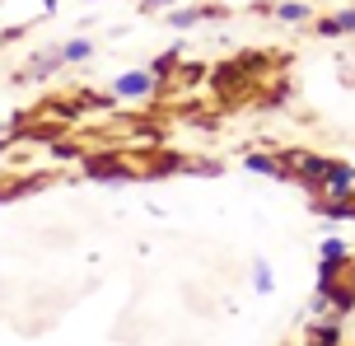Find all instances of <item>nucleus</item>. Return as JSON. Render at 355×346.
<instances>
[{"label":"nucleus","instance_id":"f257e3e1","mask_svg":"<svg viewBox=\"0 0 355 346\" xmlns=\"http://www.w3.org/2000/svg\"><path fill=\"white\" fill-rule=\"evenodd\" d=\"M318 300H327V309H337V313H351L355 309V257L351 253L322 257Z\"/></svg>","mask_w":355,"mask_h":346},{"label":"nucleus","instance_id":"f03ea898","mask_svg":"<svg viewBox=\"0 0 355 346\" xmlns=\"http://www.w3.org/2000/svg\"><path fill=\"white\" fill-rule=\"evenodd\" d=\"M155 89H159V75L155 71H126V75L112 80V94H117V98H136V103H145Z\"/></svg>","mask_w":355,"mask_h":346},{"label":"nucleus","instance_id":"7ed1b4c3","mask_svg":"<svg viewBox=\"0 0 355 346\" xmlns=\"http://www.w3.org/2000/svg\"><path fill=\"white\" fill-rule=\"evenodd\" d=\"M47 178H28V173H5L0 178V201H10V197H24V192H33V187H42Z\"/></svg>","mask_w":355,"mask_h":346},{"label":"nucleus","instance_id":"20e7f679","mask_svg":"<svg viewBox=\"0 0 355 346\" xmlns=\"http://www.w3.org/2000/svg\"><path fill=\"white\" fill-rule=\"evenodd\" d=\"M309 15H313V5H304V0H281L276 5V19H285V24H300Z\"/></svg>","mask_w":355,"mask_h":346},{"label":"nucleus","instance_id":"39448f33","mask_svg":"<svg viewBox=\"0 0 355 346\" xmlns=\"http://www.w3.org/2000/svg\"><path fill=\"white\" fill-rule=\"evenodd\" d=\"M89 52H94V47H89V37H75V42H66V47H61V61H85Z\"/></svg>","mask_w":355,"mask_h":346},{"label":"nucleus","instance_id":"423d86ee","mask_svg":"<svg viewBox=\"0 0 355 346\" xmlns=\"http://www.w3.org/2000/svg\"><path fill=\"white\" fill-rule=\"evenodd\" d=\"M243 164L257 168V173H271V178H281V164H276V159H266V155H243Z\"/></svg>","mask_w":355,"mask_h":346},{"label":"nucleus","instance_id":"0eeeda50","mask_svg":"<svg viewBox=\"0 0 355 346\" xmlns=\"http://www.w3.org/2000/svg\"><path fill=\"white\" fill-rule=\"evenodd\" d=\"M309 337H313V342H341V323H313Z\"/></svg>","mask_w":355,"mask_h":346},{"label":"nucleus","instance_id":"6e6552de","mask_svg":"<svg viewBox=\"0 0 355 346\" xmlns=\"http://www.w3.org/2000/svg\"><path fill=\"white\" fill-rule=\"evenodd\" d=\"M252 276H257V291H271V272H266V262H257Z\"/></svg>","mask_w":355,"mask_h":346},{"label":"nucleus","instance_id":"1a4fd4ad","mask_svg":"<svg viewBox=\"0 0 355 346\" xmlns=\"http://www.w3.org/2000/svg\"><path fill=\"white\" fill-rule=\"evenodd\" d=\"M337 253H346V243H341V239H327V243H322V257H337Z\"/></svg>","mask_w":355,"mask_h":346},{"label":"nucleus","instance_id":"9d476101","mask_svg":"<svg viewBox=\"0 0 355 346\" xmlns=\"http://www.w3.org/2000/svg\"><path fill=\"white\" fill-rule=\"evenodd\" d=\"M164 5H168V0H145V10H164Z\"/></svg>","mask_w":355,"mask_h":346}]
</instances>
